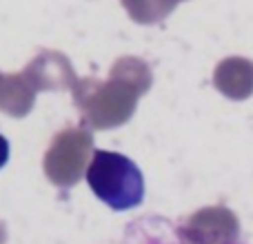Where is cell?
Returning <instances> with one entry per match:
<instances>
[{"label": "cell", "mask_w": 253, "mask_h": 244, "mask_svg": "<svg viewBox=\"0 0 253 244\" xmlns=\"http://www.w3.org/2000/svg\"><path fill=\"white\" fill-rule=\"evenodd\" d=\"M87 182L114 211L133 209L144 198V180L138 164L116 151H93L91 164L87 166Z\"/></svg>", "instance_id": "6da1fadb"}, {"label": "cell", "mask_w": 253, "mask_h": 244, "mask_svg": "<svg viewBox=\"0 0 253 244\" xmlns=\"http://www.w3.org/2000/svg\"><path fill=\"white\" fill-rule=\"evenodd\" d=\"M138 96L142 93L123 80H78L74 84L76 105L83 111L84 124L93 129H111L126 122L133 116Z\"/></svg>", "instance_id": "7a4b0ae2"}, {"label": "cell", "mask_w": 253, "mask_h": 244, "mask_svg": "<svg viewBox=\"0 0 253 244\" xmlns=\"http://www.w3.org/2000/svg\"><path fill=\"white\" fill-rule=\"evenodd\" d=\"M93 138L84 129H65L53 138L44 156V173L56 187H74L87 171V158Z\"/></svg>", "instance_id": "3957f363"}, {"label": "cell", "mask_w": 253, "mask_h": 244, "mask_svg": "<svg viewBox=\"0 0 253 244\" xmlns=\"http://www.w3.org/2000/svg\"><path fill=\"white\" fill-rule=\"evenodd\" d=\"M175 233L184 244H236L240 227L227 206H209L189 215Z\"/></svg>", "instance_id": "277c9868"}, {"label": "cell", "mask_w": 253, "mask_h": 244, "mask_svg": "<svg viewBox=\"0 0 253 244\" xmlns=\"http://www.w3.org/2000/svg\"><path fill=\"white\" fill-rule=\"evenodd\" d=\"M25 76L34 89H74V84L78 82L69 60L56 51H42L36 60L29 62Z\"/></svg>", "instance_id": "5b68a950"}, {"label": "cell", "mask_w": 253, "mask_h": 244, "mask_svg": "<svg viewBox=\"0 0 253 244\" xmlns=\"http://www.w3.org/2000/svg\"><path fill=\"white\" fill-rule=\"evenodd\" d=\"M213 84L231 100H247L253 93V62L247 58H224L213 71Z\"/></svg>", "instance_id": "8992f818"}, {"label": "cell", "mask_w": 253, "mask_h": 244, "mask_svg": "<svg viewBox=\"0 0 253 244\" xmlns=\"http://www.w3.org/2000/svg\"><path fill=\"white\" fill-rule=\"evenodd\" d=\"M36 89L27 80L25 74H9L0 76V111L22 118L34 107Z\"/></svg>", "instance_id": "52a82bcc"}, {"label": "cell", "mask_w": 253, "mask_h": 244, "mask_svg": "<svg viewBox=\"0 0 253 244\" xmlns=\"http://www.w3.org/2000/svg\"><path fill=\"white\" fill-rule=\"evenodd\" d=\"M169 222L158 218L135 220L125 233L123 244H184L178 233L167 227Z\"/></svg>", "instance_id": "ba28073f"}, {"label": "cell", "mask_w": 253, "mask_h": 244, "mask_svg": "<svg viewBox=\"0 0 253 244\" xmlns=\"http://www.w3.org/2000/svg\"><path fill=\"white\" fill-rule=\"evenodd\" d=\"M131 18L140 25H153L175 9L178 0H120Z\"/></svg>", "instance_id": "9c48e42d"}, {"label": "cell", "mask_w": 253, "mask_h": 244, "mask_svg": "<svg viewBox=\"0 0 253 244\" xmlns=\"http://www.w3.org/2000/svg\"><path fill=\"white\" fill-rule=\"evenodd\" d=\"M111 78L123 80V82L135 87L140 93H144L151 87V71L138 58H120L111 69Z\"/></svg>", "instance_id": "30bf717a"}, {"label": "cell", "mask_w": 253, "mask_h": 244, "mask_svg": "<svg viewBox=\"0 0 253 244\" xmlns=\"http://www.w3.org/2000/svg\"><path fill=\"white\" fill-rule=\"evenodd\" d=\"M7 158H9V142L0 135V169L7 164Z\"/></svg>", "instance_id": "8fae6325"}, {"label": "cell", "mask_w": 253, "mask_h": 244, "mask_svg": "<svg viewBox=\"0 0 253 244\" xmlns=\"http://www.w3.org/2000/svg\"><path fill=\"white\" fill-rule=\"evenodd\" d=\"M178 2H180V0H178Z\"/></svg>", "instance_id": "7c38bea8"}]
</instances>
